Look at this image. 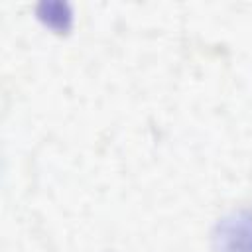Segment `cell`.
<instances>
[{
	"label": "cell",
	"mask_w": 252,
	"mask_h": 252,
	"mask_svg": "<svg viewBox=\"0 0 252 252\" xmlns=\"http://www.w3.org/2000/svg\"><path fill=\"white\" fill-rule=\"evenodd\" d=\"M222 252H252V219L236 217L224 222L220 230Z\"/></svg>",
	"instance_id": "cell-1"
}]
</instances>
